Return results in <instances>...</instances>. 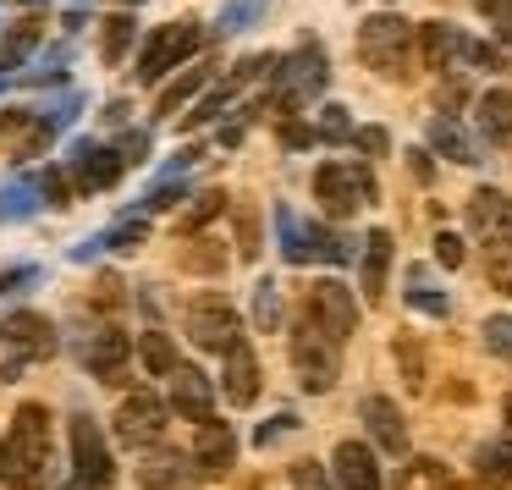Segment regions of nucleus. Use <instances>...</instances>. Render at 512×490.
Instances as JSON below:
<instances>
[{"label": "nucleus", "mask_w": 512, "mask_h": 490, "mask_svg": "<svg viewBox=\"0 0 512 490\" xmlns=\"http://www.w3.org/2000/svg\"><path fill=\"white\" fill-rule=\"evenodd\" d=\"M320 138H331V144H347V138H353V122H347L342 105H325L320 111Z\"/></svg>", "instance_id": "obj_38"}, {"label": "nucleus", "mask_w": 512, "mask_h": 490, "mask_svg": "<svg viewBox=\"0 0 512 490\" xmlns=\"http://www.w3.org/2000/svg\"><path fill=\"white\" fill-rule=\"evenodd\" d=\"M182 265L199 270V276H215V270H226V254L221 243H193V254H182Z\"/></svg>", "instance_id": "obj_34"}, {"label": "nucleus", "mask_w": 512, "mask_h": 490, "mask_svg": "<svg viewBox=\"0 0 512 490\" xmlns=\"http://www.w3.org/2000/svg\"><path fill=\"white\" fill-rule=\"evenodd\" d=\"M309 320L320 325V331H331L336 342H347V336H353V325H358L353 292H347L342 281H314V287H309Z\"/></svg>", "instance_id": "obj_10"}, {"label": "nucleus", "mask_w": 512, "mask_h": 490, "mask_svg": "<svg viewBox=\"0 0 512 490\" xmlns=\"http://www.w3.org/2000/svg\"><path fill=\"white\" fill-rule=\"evenodd\" d=\"M138 243H144V221H122L116 232L100 237V248H122V254H127V248H138Z\"/></svg>", "instance_id": "obj_40"}, {"label": "nucleus", "mask_w": 512, "mask_h": 490, "mask_svg": "<svg viewBox=\"0 0 512 490\" xmlns=\"http://www.w3.org/2000/svg\"><path fill=\"white\" fill-rule=\"evenodd\" d=\"M413 34H419V28L402 23V17H391V12L364 17V28H358V56H364V67L380 72V78H408Z\"/></svg>", "instance_id": "obj_2"}, {"label": "nucleus", "mask_w": 512, "mask_h": 490, "mask_svg": "<svg viewBox=\"0 0 512 490\" xmlns=\"http://www.w3.org/2000/svg\"><path fill=\"white\" fill-rule=\"evenodd\" d=\"M485 347L496 358H512V314H490L485 320Z\"/></svg>", "instance_id": "obj_36"}, {"label": "nucleus", "mask_w": 512, "mask_h": 490, "mask_svg": "<svg viewBox=\"0 0 512 490\" xmlns=\"http://www.w3.org/2000/svg\"><path fill=\"white\" fill-rule=\"evenodd\" d=\"M199 45H204L199 23H166V28H155V34H149V45H144V56H138V83H160L171 67H177V61H188Z\"/></svg>", "instance_id": "obj_7"}, {"label": "nucleus", "mask_w": 512, "mask_h": 490, "mask_svg": "<svg viewBox=\"0 0 512 490\" xmlns=\"http://www.w3.org/2000/svg\"><path fill=\"white\" fill-rule=\"evenodd\" d=\"M72 490H83V485H72Z\"/></svg>", "instance_id": "obj_53"}, {"label": "nucleus", "mask_w": 512, "mask_h": 490, "mask_svg": "<svg viewBox=\"0 0 512 490\" xmlns=\"http://www.w3.org/2000/svg\"><path fill=\"white\" fill-rule=\"evenodd\" d=\"M72 468H78V485L83 490H111L116 485L111 446H105L100 424H94L89 413H72Z\"/></svg>", "instance_id": "obj_6"}, {"label": "nucleus", "mask_w": 512, "mask_h": 490, "mask_svg": "<svg viewBox=\"0 0 512 490\" xmlns=\"http://www.w3.org/2000/svg\"><path fill=\"white\" fill-rule=\"evenodd\" d=\"M408 303H413L419 314H435V320H446V314H452V298H446V292L435 287L424 265H413V270H408Z\"/></svg>", "instance_id": "obj_24"}, {"label": "nucleus", "mask_w": 512, "mask_h": 490, "mask_svg": "<svg viewBox=\"0 0 512 490\" xmlns=\"http://www.w3.org/2000/svg\"><path fill=\"white\" fill-rule=\"evenodd\" d=\"M127 45H133V17H111V23H105V39H100V61L116 67V61L127 56Z\"/></svg>", "instance_id": "obj_32"}, {"label": "nucleus", "mask_w": 512, "mask_h": 490, "mask_svg": "<svg viewBox=\"0 0 512 490\" xmlns=\"http://www.w3.org/2000/svg\"><path fill=\"white\" fill-rule=\"evenodd\" d=\"M435 259H441L446 270H457V265H463V237H457V232H441V237H435Z\"/></svg>", "instance_id": "obj_41"}, {"label": "nucleus", "mask_w": 512, "mask_h": 490, "mask_svg": "<svg viewBox=\"0 0 512 490\" xmlns=\"http://www.w3.org/2000/svg\"><path fill=\"white\" fill-rule=\"evenodd\" d=\"M386 265H391V232H369L364 237V298L369 303L386 298Z\"/></svg>", "instance_id": "obj_22"}, {"label": "nucleus", "mask_w": 512, "mask_h": 490, "mask_svg": "<svg viewBox=\"0 0 512 490\" xmlns=\"http://www.w3.org/2000/svg\"><path fill=\"white\" fill-rule=\"evenodd\" d=\"M397 364H402V375H408V386L419 391L424 386V353H419L413 336H397Z\"/></svg>", "instance_id": "obj_33"}, {"label": "nucleus", "mask_w": 512, "mask_h": 490, "mask_svg": "<svg viewBox=\"0 0 512 490\" xmlns=\"http://www.w3.org/2000/svg\"><path fill=\"white\" fill-rule=\"evenodd\" d=\"M353 144L364 149V155H386V144H391V138L380 133V127H358V133H353Z\"/></svg>", "instance_id": "obj_44"}, {"label": "nucleus", "mask_w": 512, "mask_h": 490, "mask_svg": "<svg viewBox=\"0 0 512 490\" xmlns=\"http://www.w3.org/2000/svg\"><path fill=\"white\" fill-rule=\"evenodd\" d=\"M430 144L441 149L446 160H457V166H474V144H468V138L457 133V122H446V116H435V122H430Z\"/></svg>", "instance_id": "obj_27"}, {"label": "nucleus", "mask_w": 512, "mask_h": 490, "mask_svg": "<svg viewBox=\"0 0 512 490\" xmlns=\"http://www.w3.org/2000/svg\"><path fill=\"white\" fill-rule=\"evenodd\" d=\"M221 391H226L232 408H254V397H259V358H254V347H248V342H237L232 353H226Z\"/></svg>", "instance_id": "obj_15"}, {"label": "nucleus", "mask_w": 512, "mask_h": 490, "mask_svg": "<svg viewBox=\"0 0 512 490\" xmlns=\"http://www.w3.org/2000/svg\"><path fill=\"white\" fill-rule=\"evenodd\" d=\"M0 342L17 347L23 358H50L56 353V325H50L45 314H34V309H17V314L0 320Z\"/></svg>", "instance_id": "obj_11"}, {"label": "nucleus", "mask_w": 512, "mask_h": 490, "mask_svg": "<svg viewBox=\"0 0 512 490\" xmlns=\"http://www.w3.org/2000/svg\"><path fill=\"white\" fill-rule=\"evenodd\" d=\"M254 325L259 331H276L281 325V287L276 281H254Z\"/></svg>", "instance_id": "obj_31"}, {"label": "nucleus", "mask_w": 512, "mask_h": 490, "mask_svg": "<svg viewBox=\"0 0 512 490\" xmlns=\"http://www.w3.org/2000/svg\"><path fill=\"white\" fill-rule=\"evenodd\" d=\"M479 12H485V23L496 28L501 45H512V0H474Z\"/></svg>", "instance_id": "obj_35"}, {"label": "nucleus", "mask_w": 512, "mask_h": 490, "mask_svg": "<svg viewBox=\"0 0 512 490\" xmlns=\"http://www.w3.org/2000/svg\"><path fill=\"white\" fill-rule=\"evenodd\" d=\"M292 430H298V419H292V413H276L270 424H259V446H276L281 435H292Z\"/></svg>", "instance_id": "obj_42"}, {"label": "nucleus", "mask_w": 512, "mask_h": 490, "mask_svg": "<svg viewBox=\"0 0 512 490\" xmlns=\"http://www.w3.org/2000/svg\"><path fill=\"white\" fill-rule=\"evenodd\" d=\"M507 210H512V204L501 199L496 188H479L474 199H468V226H474V232H485V237H496L501 226H507Z\"/></svg>", "instance_id": "obj_23"}, {"label": "nucleus", "mask_w": 512, "mask_h": 490, "mask_svg": "<svg viewBox=\"0 0 512 490\" xmlns=\"http://www.w3.org/2000/svg\"><path fill=\"white\" fill-rule=\"evenodd\" d=\"M320 138V127H303V122H281V144L287 149H309Z\"/></svg>", "instance_id": "obj_43"}, {"label": "nucleus", "mask_w": 512, "mask_h": 490, "mask_svg": "<svg viewBox=\"0 0 512 490\" xmlns=\"http://www.w3.org/2000/svg\"><path fill=\"white\" fill-rule=\"evenodd\" d=\"M331 474L342 490H380V463L364 441H342L331 457Z\"/></svg>", "instance_id": "obj_16"}, {"label": "nucleus", "mask_w": 512, "mask_h": 490, "mask_svg": "<svg viewBox=\"0 0 512 490\" xmlns=\"http://www.w3.org/2000/svg\"><path fill=\"white\" fill-rule=\"evenodd\" d=\"M45 199L50 204H67V177H61V171H50V177H45Z\"/></svg>", "instance_id": "obj_47"}, {"label": "nucleus", "mask_w": 512, "mask_h": 490, "mask_svg": "<svg viewBox=\"0 0 512 490\" xmlns=\"http://www.w3.org/2000/svg\"><path fill=\"white\" fill-rule=\"evenodd\" d=\"M485 276L496 292H512V232L485 237Z\"/></svg>", "instance_id": "obj_26"}, {"label": "nucleus", "mask_w": 512, "mask_h": 490, "mask_svg": "<svg viewBox=\"0 0 512 490\" xmlns=\"http://www.w3.org/2000/svg\"><path fill=\"white\" fill-rule=\"evenodd\" d=\"M501 413H507V424H512V391H507V402H501Z\"/></svg>", "instance_id": "obj_50"}, {"label": "nucleus", "mask_w": 512, "mask_h": 490, "mask_svg": "<svg viewBox=\"0 0 512 490\" xmlns=\"http://www.w3.org/2000/svg\"><path fill=\"white\" fill-rule=\"evenodd\" d=\"M144 155H149V138H144V133L122 138V160H127V166H138V160H144Z\"/></svg>", "instance_id": "obj_46"}, {"label": "nucleus", "mask_w": 512, "mask_h": 490, "mask_svg": "<svg viewBox=\"0 0 512 490\" xmlns=\"http://www.w3.org/2000/svg\"><path fill=\"white\" fill-rule=\"evenodd\" d=\"M122 149H100V144H78L72 149V182L83 193H105L116 177H122Z\"/></svg>", "instance_id": "obj_13"}, {"label": "nucleus", "mask_w": 512, "mask_h": 490, "mask_svg": "<svg viewBox=\"0 0 512 490\" xmlns=\"http://www.w3.org/2000/svg\"><path fill=\"white\" fill-rule=\"evenodd\" d=\"M188 336L204 347V353H232L237 342H243V320H237V309L226 298H199L188 309Z\"/></svg>", "instance_id": "obj_8"}, {"label": "nucleus", "mask_w": 512, "mask_h": 490, "mask_svg": "<svg viewBox=\"0 0 512 490\" xmlns=\"http://www.w3.org/2000/svg\"><path fill=\"white\" fill-rule=\"evenodd\" d=\"M364 424H369V435H375L386 452H408V424H402V413H397V402L391 397H364Z\"/></svg>", "instance_id": "obj_18"}, {"label": "nucleus", "mask_w": 512, "mask_h": 490, "mask_svg": "<svg viewBox=\"0 0 512 490\" xmlns=\"http://www.w3.org/2000/svg\"><path fill=\"white\" fill-rule=\"evenodd\" d=\"M221 210H226V193H221V188L199 193V199H193L188 210L177 215V232H199V226H204V221H215V215H221Z\"/></svg>", "instance_id": "obj_29"}, {"label": "nucleus", "mask_w": 512, "mask_h": 490, "mask_svg": "<svg viewBox=\"0 0 512 490\" xmlns=\"http://www.w3.org/2000/svg\"><path fill=\"white\" fill-rule=\"evenodd\" d=\"M474 116H479V133H485L490 144H512V89L479 94Z\"/></svg>", "instance_id": "obj_21"}, {"label": "nucleus", "mask_w": 512, "mask_h": 490, "mask_svg": "<svg viewBox=\"0 0 512 490\" xmlns=\"http://www.w3.org/2000/svg\"><path fill=\"white\" fill-rule=\"evenodd\" d=\"M122 6H138V0H122Z\"/></svg>", "instance_id": "obj_52"}, {"label": "nucleus", "mask_w": 512, "mask_h": 490, "mask_svg": "<svg viewBox=\"0 0 512 490\" xmlns=\"http://www.w3.org/2000/svg\"><path fill=\"white\" fill-rule=\"evenodd\" d=\"M276 226H281V254H287L292 265L314 259V226H303L292 210H276Z\"/></svg>", "instance_id": "obj_25"}, {"label": "nucleus", "mask_w": 512, "mask_h": 490, "mask_svg": "<svg viewBox=\"0 0 512 490\" xmlns=\"http://www.w3.org/2000/svg\"><path fill=\"white\" fill-rule=\"evenodd\" d=\"M0 215H28V188H12V193H0Z\"/></svg>", "instance_id": "obj_45"}, {"label": "nucleus", "mask_w": 512, "mask_h": 490, "mask_svg": "<svg viewBox=\"0 0 512 490\" xmlns=\"http://www.w3.org/2000/svg\"><path fill=\"white\" fill-rule=\"evenodd\" d=\"M419 50H424V67L430 72H446L457 56H468V39L457 34L452 23H424L419 28Z\"/></svg>", "instance_id": "obj_19"}, {"label": "nucleus", "mask_w": 512, "mask_h": 490, "mask_svg": "<svg viewBox=\"0 0 512 490\" xmlns=\"http://www.w3.org/2000/svg\"><path fill=\"white\" fill-rule=\"evenodd\" d=\"M138 358H144L149 375H171V369H177V347H171V336H160V331L138 336Z\"/></svg>", "instance_id": "obj_28"}, {"label": "nucleus", "mask_w": 512, "mask_h": 490, "mask_svg": "<svg viewBox=\"0 0 512 490\" xmlns=\"http://www.w3.org/2000/svg\"><path fill=\"white\" fill-rule=\"evenodd\" d=\"M259 12H265V0H232V6L221 12V34H237V28L254 23Z\"/></svg>", "instance_id": "obj_37"}, {"label": "nucleus", "mask_w": 512, "mask_h": 490, "mask_svg": "<svg viewBox=\"0 0 512 490\" xmlns=\"http://www.w3.org/2000/svg\"><path fill=\"white\" fill-rule=\"evenodd\" d=\"M166 380H171V402H177V413H182V419L210 424V402H215L210 375H204V369H193V364H177Z\"/></svg>", "instance_id": "obj_14"}, {"label": "nucleus", "mask_w": 512, "mask_h": 490, "mask_svg": "<svg viewBox=\"0 0 512 490\" xmlns=\"http://www.w3.org/2000/svg\"><path fill=\"white\" fill-rule=\"evenodd\" d=\"M50 474V413L39 402H23L6 435V479L17 490H34Z\"/></svg>", "instance_id": "obj_1"}, {"label": "nucleus", "mask_w": 512, "mask_h": 490, "mask_svg": "<svg viewBox=\"0 0 512 490\" xmlns=\"http://www.w3.org/2000/svg\"><path fill=\"white\" fill-rule=\"evenodd\" d=\"M314 199L325 204V215H353L375 204V177L358 160H331V166L314 171Z\"/></svg>", "instance_id": "obj_4"}, {"label": "nucleus", "mask_w": 512, "mask_h": 490, "mask_svg": "<svg viewBox=\"0 0 512 490\" xmlns=\"http://www.w3.org/2000/svg\"><path fill=\"white\" fill-rule=\"evenodd\" d=\"M133 358V336H122V331H100V336H89V347H83V364L94 369L100 380H116V369Z\"/></svg>", "instance_id": "obj_20"}, {"label": "nucleus", "mask_w": 512, "mask_h": 490, "mask_svg": "<svg viewBox=\"0 0 512 490\" xmlns=\"http://www.w3.org/2000/svg\"><path fill=\"white\" fill-rule=\"evenodd\" d=\"M325 50L320 45H303L298 56H287L276 67V105L281 111H303V105L314 100V94H325Z\"/></svg>", "instance_id": "obj_5"}, {"label": "nucleus", "mask_w": 512, "mask_h": 490, "mask_svg": "<svg viewBox=\"0 0 512 490\" xmlns=\"http://www.w3.org/2000/svg\"><path fill=\"white\" fill-rule=\"evenodd\" d=\"M292 490H331V474L303 457V463H292Z\"/></svg>", "instance_id": "obj_39"}, {"label": "nucleus", "mask_w": 512, "mask_h": 490, "mask_svg": "<svg viewBox=\"0 0 512 490\" xmlns=\"http://www.w3.org/2000/svg\"><path fill=\"white\" fill-rule=\"evenodd\" d=\"M408 160H413V177H419V182H430V177H435V166H430V155H424V149H413Z\"/></svg>", "instance_id": "obj_49"}, {"label": "nucleus", "mask_w": 512, "mask_h": 490, "mask_svg": "<svg viewBox=\"0 0 512 490\" xmlns=\"http://www.w3.org/2000/svg\"><path fill=\"white\" fill-rule=\"evenodd\" d=\"M0 479H6V441H0Z\"/></svg>", "instance_id": "obj_51"}, {"label": "nucleus", "mask_w": 512, "mask_h": 490, "mask_svg": "<svg viewBox=\"0 0 512 490\" xmlns=\"http://www.w3.org/2000/svg\"><path fill=\"white\" fill-rule=\"evenodd\" d=\"M199 83H204V72H182V78L171 83V89H160V100H155V116H177L182 105H188L193 94H199Z\"/></svg>", "instance_id": "obj_30"}, {"label": "nucleus", "mask_w": 512, "mask_h": 490, "mask_svg": "<svg viewBox=\"0 0 512 490\" xmlns=\"http://www.w3.org/2000/svg\"><path fill=\"white\" fill-rule=\"evenodd\" d=\"M336 347H342V342H336L331 331H320V325L303 314V325L292 331V369H298L303 391H331L336 386V375H342Z\"/></svg>", "instance_id": "obj_3"}, {"label": "nucleus", "mask_w": 512, "mask_h": 490, "mask_svg": "<svg viewBox=\"0 0 512 490\" xmlns=\"http://www.w3.org/2000/svg\"><path fill=\"white\" fill-rule=\"evenodd\" d=\"M199 479H204V468L188 452H155L138 468V490H199Z\"/></svg>", "instance_id": "obj_12"}, {"label": "nucleus", "mask_w": 512, "mask_h": 490, "mask_svg": "<svg viewBox=\"0 0 512 490\" xmlns=\"http://www.w3.org/2000/svg\"><path fill=\"white\" fill-rule=\"evenodd\" d=\"M237 226H243V254H259V248H254V243H259V226H254V215L243 210V215H237Z\"/></svg>", "instance_id": "obj_48"}, {"label": "nucleus", "mask_w": 512, "mask_h": 490, "mask_svg": "<svg viewBox=\"0 0 512 490\" xmlns=\"http://www.w3.org/2000/svg\"><path fill=\"white\" fill-rule=\"evenodd\" d=\"M166 402L155 397V391H133V397H122V408H116V435H122L127 446H155L160 435H166Z\"/></svg>", "instance_id": "obj_9"}, {"label": "nucleus", "mask_w": 512, "mask_h": 490, "mask_svg": "<svg viewBox=\"0 0 512 490\" xmlns=\"http://www.w3.org/2000/svg\"><path fill=\"white\" fill-rule=\"evenodd\" d=\"M193 457H199L204 474H232L237 468V435L232 424H199V446H193Z\"/></svg>", "instance_id": "obj_17"}]
</instances>
